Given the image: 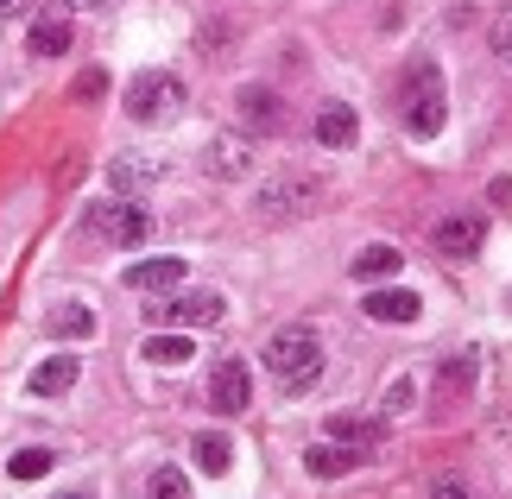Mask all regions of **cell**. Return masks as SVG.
Returning <instances> with one entry per match:
<instances>
[{"instance_id":"7c38bea8","label":"cell","mask_w":512,"mask_h":499,"mask_svg":"<svg viewBox=\"0 0 512 499\" xmlns=\"http://www.w3.org/2000/svg\"><path fill=\"white\" fill-rule=\"evenodd\" d=\"M26 386H32V398H64L76 386V354H51V361H38Z\"/></svg>"},{"instance_id":"ba28073f","label":"cell","mask_w":512,"mask_h":499,"mask_svg":"<svg viewBox=\"0 0 512 499\" xmlns=\"http://www.w3.org/2000/svg\"><path fill=\"white\" fill-rule=\"evenodd\" d=\"M203 171L222 177V184L247 177V171H253V139H247V133H215L209 146H203Z\"/></svg>"},{"instance_id":"4316f807","label":"cell","mask_w":512,"mask_h":499,"mask_svg":"<svg viewBox=\"0 0 512 499\" xmlns=\"http://www.w3.org/2000/svg\"><path fill=\"white\" fill-rule=\"evenodd\" d=\"M494 51H500V64L512 70V7H506V13L494 19Z\"/></svg>"},{"instance_id":"30bf717a","label":"cell","mask_w":512,"mask_h":499,"mask_svg":"<svg viewBox=\"0 0 512 499\" xmlns=\"http://www.w3.org/2000/svg\"><path fill=\"white\" fill-rule=\"evenodd\" d=\"M361 310L373 316V323H418V316H424V304H418L411 285H373Z\"/></svg>"},{"instance_id":"7a4b0ae2","label":"cell","mask_w":512,"mask_h":499,"mask_svg":"<svg viewBox=\"0 0 512 499\" xmlns=\"http://www.w3.org/2000/svg\"><path fill=\"white\" fill-rule=\"evenodd\" d=\"M399 114H405V133L411 139H437L443 121H449V89H443V70L418 57L405 70V89H399Z\"/></svg>"},{"instance_id":"9c48e42d","label":"cell","mask_w":512,"mask_h":499,"mask_svg":"<svg viewBox=\"0 0 512 499\" xmlns=\"http://www.w3.org/2000/svg\"><path fill=\"white\" fill-rule=\"evenodd\" d=\"M487 241V228H481V215H443L437 234H430V247H437L443 259H475Z\"/></svg>"},{"instance_id":"f1b7e54d","label":"cell","mask_w":512,"mask_h":499,"mask_svg":"<svg viewBox=\"0 0 512 499\" xmlns=\"http://www.w3.org/2000/svg\"><path fill=\"white\" fill-rule=\"evenodd\" d=\"M32 13V0H0V19H26Z\"/></svg>"},{"instance_id":"cb8c5ba5","label":"cell","mask_w":512,"mask_h":499,"mask_svg":"<svg viewBox=\"0 0 512 499\" xmlns=\"http://www.w3.org/2000/svg\"><path fill=\"white\" fill-rule=\"evenodd\" d=\"M146 493H159V499H184V493H190V481H184V468H152Z\"/></svg>"},{"instance_id":"9a60e30c","label":"cell","mask_w":512,"mask_h":499,"mask_svg":"<svg viewBox=\"0 0 512 499\" xmlns=\"http://www.w3.org/2000/svg\"><path fill=\"white\" fill-rule=\"evenodd\" d=\"M45 329H51V342H83V335H95V310L89 304H51Z\"/></svg>"},{"instance_id":"44dd1931","label":"cell","mask_w":512,"mask_h":499,"mask_svg":"<svg viewBox=\"0 0 512 499\" xmlns=\"http://www.w3.org/2000/svg\"><path fill=\"white\" fill-rule=\"evenodd\" d=\"M140 354H146V361H159V367H184L196 348H190V335H146Z\"/></svg>"},{"instance_id":"7402d4cb","label":"cell","mask_w":512,"mask_h":499,"mask_svg":"<svg viewBox=\"0 0 512 499\" xmlns=\"http://www.w3.org/2000/svg\"><path fill=\"white\" fill-rule=\"evenodd\" d=\"M329 436L348 449H380V424H361V417H329Z\"/></svg>"},{"instance_id":"4dcf8cb0","label":"cell","mask_w":512,"mask_h":499,"mask_svg":"<svg viewBox=\"0 0 512 499\" xmlns=\"http://www.w3.org/2000/svg\"><path fill=\"white\" fill-rule=\"evenodd\" d=\"M506 310H512V291H506Z\"/></svg>"},{"instance_id":"ffe728a7","label":"cell","mask_w":512,"mask_h":499,"mask_svg":"<svg viewBox=\"0 0 512 499\" xmlns=\"http://www.w3.org/2000/svg\"><path fill=\"white\" fill-rule=\"evenodd\" d=\"M304 462H310V474H323V481H336V474H348L354 462H361V455H354V449H342L336 436H329V443H317V449L304 455Z\"/></svg>"},{"instance_id":"3957f363","label":"cell","mask_w":512,"mask_h":499,"mask_svg":"<svg viewBox=\"0 0 512 499\" xmlns=\"http://www.w3.org/2000/svg\"><path fill=\"white\" fill-rule=\"evenodd\" d=\"M184 83H177L171 70H140L127 83V121H140V127H171L177 114H184Z\"/></svg>"},{"instance_id":"4fadbf2b","label":"cell","mask_w":512,"mask_h":499,"mask_svg":"<svg viewBox=\"0 0 512 499\" xmlns=\"http://www.w3.org/2000/svg\"><path fill=\"white\" fill-rule=\"evenodd\" d=\"M152 184H159V165H152V158H114V165H108V190L114 196H140V190H152Z\"/></svg>"},{"instance_id":"8fae6325","label":"cell","mask_w":512,"mask_h":499,"mask_svg":"<svg viewBox=\"0 0 512 499\" xmlns=\"http://www.w3.org/2000/svg\"><path fill=\"white\" fill-rule=\"evenodd\" d=\"M234 108H241V127L247 133H279L285 127V102H279V95H272V89H241V95H234Z\"/></svg>"},{"instance_id":"83f0119b","label":"cell","mask_w":512,"mask_h":499,"mask_svg":"<svg viewBox=\"0 0 512 499\" xmlns=\"http://www.w3.org/2000/svg\"><path fill=\"white\" fill-rule=\"evenodd\" d=\"M430 493H443V499H462V493H468V481H462V474H437V481H430Z\"/></svg>"},{"instance_id":"d6986e66","label":"cell","mask_w":512,"mask_h":499,"mask_svg":"<svg viewBox=\"0 0 512 499\" xmlns=\"http://www.w3.org/2000/svg\"><path fill=\"white\" fill-rule=\"evenodd\" d=\"M32 57H64L70 51V19H32V45H26Z\"/></svg>"},{"instance_id":"52a82bcc","label":"cell","mask_w":512,"mask_h":499,"mask_svg":"<svg viewBox=\"0 0 512 499\" xmlns=\"http://www.w3.org/2000/svg\"><path fill=\"white\" fill-rule=\"evenodd\" d=\"M209 405L222 411V417H241L247 405H253V373H247V361H215V373H209Z\"/></svg>"},{"instance_id":"d4e9b609","label":"cell","mask_w":512,"mask_h":499,"mask_svg":"<svg viewBox=\"0 0 512 499\" xmlns=\"http://www.w3.org/2000/svg\"><path fill=\"white\" fill-rule=\"evenodd\" d=\"M411 405H418V386H411V379H392V386H386V417H399V411H411Z\"/></svg>"},{"instance_id":"2e32d148","label":"cell","mask_w":512,"mask_h":499,"mask_svg":"<svg viewBox=\"0 0 512 499\" xmlns=\"http://www.w3.org/2000/svg\"><path fill=\"white\" fill-rule=\"evenodd\" d=\"M405 266V253L399 247H386V241H373L367 253H354V278H361V285H386L392 272Z\"/></svg>"},{"instance_id":"603a6c76","label":"cell","mask_w":512,"mask_h":499,"mask_svg":"<svg viewBox=\"0 0 512 499\" xmlns=\"http://www.w3.org/2000/svg\"><path fill=\"white\" fill-rule=\"evenodd\" d=\"M51 462H57V455H51L45 443H32V449H19L13 462H7V474H13V481H45V474H51Z\"/></svg>"},{"instance_id":"277c9868","label":"cell","mask_w":512,"mask_h":499,"mask_svg":"<svg viewBox=\"0 0 512 499\" xmlns=\"http://www.w3.org/2000/svg\"><path fill=\"white\" fill-rule=\"evenodd\" d=\"M83 234H102L114 247H146L152 241V215L133 203V196H114V203H89L83 209Z\"/></svg>"},{"instance_id":"484cf974","label":"cell","mask_w":512,"mask_h":499,"mask_svg":"<svg viewBox=\"0 0 512 499\" xmlns=\"http://www.w3.org/2000/svg\"><path fill=\"white\" fill-rule=\"evenodd\" d=\"M70 95H76V102H95V95H108V70H83V76L70 83Z\"/></svg>"},{"instance_id":"e0dca14e","label":"cell","mask_w":512,"mask_h":499,"mask_svg":"<svg viewBox=\"0 0 512 499\" xmlns=\"http://www.w3.org/2000/svg\"><path fill=\"white\" fill-rule=\"evenodd\" d=\"M354 133H361V121H354L348 102H323L317 108V139L323 146H354Z\"/></svg>"},{"instance_id":"6da1fadb","label":"cell","mask_w":512,"mask_h":499,"mask_svg":"<svg viewBox=\"0 0 512 499\" xmlns=\"http://www.w3.org/2000/svg\"><path fill=\"white\" fill-rule=\"evenodd\" d=\"M266 367H272V379L298 398V392H310L323 379V335L317 329H304V323H291V329H279L266 342Z\"/></svg>"},{"instance_id":"8992f818","label":"cell","mask_w":512,"mask_h":499,"mask_svg":"<svg viewBox=\"0 0 512 499\" xmlns=\"http://www.w3.org/2000/svg\"><path fill=\"white\" fill-rule=\"evenodd\" d=\"M310 203H317V184H310V177H272V184H260V196H253V209H260L266 222H298Z\"/></svg>"},{"instance_id":"5bb4252c","label":"cell","mask_w":512,"mask_h":499,"mask_svg":"<svg viewBox=\"0 0 512 499\" xmlns=\"http://www.w3.org/2000/svg\"><path fill=\"white\" fill-rule=\"evenodd\" d=\"M121 278H127L133 291H171L177 278H184V259H133Z\"/></svg>"},{"instance_id":"5b68a950","label":"cell","mask_w":512,"mask_h":499,"mask_svg":"<svg viewBox=\"0 0 512 499\" xmlns=\"http://www.w3.org/2000/svg\"><path fill=\"white\" fill-rule=\"evenodd\" d=\"M146 323H159V329H215L222 323V297L215 291L165 297V304H146Z\"/></svg>"},{"instance_id":"f546056e","label":"cell","mask_w":512,"mask_h":499,"mask_svg":"<svg viewBox=\"0 0 512 499\" xmlns=\"http://www.w3.org/2000/svg\"><path fill=\"white\" fill-rule=\"evenodd\" d=\"M70 7H83V13H95V7H108V0H70Z\"/></svg>"},{"instance_id":"ac0fdd59","label":"cell","mask_w":512,"mask_h":499,"mask_svg":"<svg viewBox=\"0 0 512 499\" xmlns=\"http://www.w3.org/2000/svg\"><path fill=\"white\" fill-rule=\"evenodd\" d=\"M190 455H196V468H203V474H228L234 468V443H228L222 430H196Z\"/></svg>"}]
</instances>
